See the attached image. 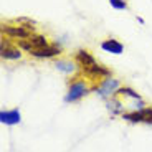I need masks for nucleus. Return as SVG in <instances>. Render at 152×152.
<instances>
[{
    "mask_svg": "<svg viewBox=\"0 0 152 152\" xmlns=\"http://www.w3.org/2000/svg\"><path fill=\"white\" fill-rule=\"evenodd\" d=\"M73 61L78 65V68H80L81 71H86V69H89L91 66H94L96 63H98V61L94 60V56H93L88 50H78V51H75Z\"/></svg>",
    "mask_w": 152,
    "mask_h": 152,
    "instance_id": "nucleus-6",
    "label": "nucleus"
},
{
    "mask_svg": "<svg viewBox=\"0 0 152 152\" xmlns=\"http://www.w3.org/2000/svg\"><path fill=\"white\" fill-rule=\"evenodd\" d=\"M109 4H111V7L116 8V10H127V8H129L127 0H109Z\"/></svg>",
    "mask_w": 152,
    "mask_h": 152,
    "instance_id": "nucleus-12",
    "label": "nucleus"
},
{
    "mask_svg": "<svg viewBox=\"0 0 152 152\" xmlns=\"http://www.w3.org/2000/svg\"><path fill=\"white\" fill-rule=\"evenodd\" d=\"M17 46L22 50H25V51H33V50H38V48H43V46L50 45L48 38L45 37V35H31L30 38H25V40H17Z\"/></svg>",
    "mask_w": 152,
    "mask_h": 152,
    "instance_id": "nucleus-3",
    "label": "nucleus"
},
{
    "mask_svg": "<svg viewBox=\"0 0 152 152\" xmlns=\"http://www.w3.org/2000/svg\"><path fill=\"white\" fill-rule=\"evenodd\" d=\"M0 121L2 124H8V126H15L22 121L18 109H10V111H2L0 113Z\"/></svg>",
    "mask_w": 152,
    "mask_h": 152,
    "instance_id": "nucleus-9",
    "label": "nucleus"
},
{
    "mask_svg": "<svg viewBox=\"0 0 152 152\" xmlns=\"http://www.w3.org/2000/svg\"><path fill=\"white\" fill-rule=\"evenodd\" d=\"M55 66H56L60 71L63 73H75L76 68H78V65H76L75 61H69V60H56L55 61Z\"/></svg>",
    "mask_w": 152,
    "mask_h": 152,
    "instance_id": "nucleus-10",
    "label": "nucleus"
},
{
    "mask_svg": "<svg viewBox=\"0 0 152 152\" xmlns=\"http://www.w3.org/2000/svg\"><path fill=\"white\" fill-rule=\"evenodd\" d=\"M2 33L17 42V40H25V38H30L31 35H35V27H33L31 20L18 18V20H15V25L4 23L2 25Z\"/></svg>",
    "mask_w": 152,
    "mask_h": 152,
    "instance_id": "nucleus-1",
    "label": "nucleus"
},
{
    "mask_svg": "<svg viewBox=\"0 0 152 152\" xmlns=\"http://www.w3.org/2000/svg\"><path fill=\"white\" fill-rule=\"evenodd\" d=\"M119 88H121V86H119V81L109 76V78H106V80L99 81L93 89H96L99 96H103V98H109V96L116 94V91H118Z\"/></svg>",
    "mask_w": 152,
    "mask_h": 152,
    "instance_id": "nucleus-4",
    "label": "nucleus"
},
{
    "mask_svg": "<svg viewBox=\"0 0 152 152\" xmlns=\"http://www.w3.org/2000/svg\"><path fill=\"white\" fill-rule=\"evenodd\" d=\"M91 81L89 80H84V76H76L69 81V86H68V93H66V98L65 101L66 103H75V101H80L81 98L88 94V93L93 89Z\"/></svg>",
    "mask_w": 152,
    "mask_h": 152,
    "instance_id": "nucleus-2",
    "label": "nucleus"
},
{
    "mask_svg": "<svg viewBox=\"0 0 152 152\" xmlns=\"http://www.w3.org/2000/svg\"><path fill=\"white\" fill-rule=\"evenodd\" d=\"M101 48L113 55H121L124 51V45L121 42H118L116 38H106V40H103L101 42Z\"/></svg>",
    "mask_w": 152,
    "mask_h": 152,
    "instance_id": "nucleus-8",
    "label": "nucleus"
},
{
    "mask_svg": "<svg viewBox=\"0 0 152 152\" xmlns=\"http://www.w3.org/2000/svg\"><path fill=\"white\" fill-rule=\"evenodd\" d=\"M139 111H141V116H142V122L152 126V107H142Z\"/></svg>",
    "mask_w": 152,
    "mask_h": 152,
    "instance_id": "nucleus-11",
    "label": "nucleus"
},
{
    "mask_svg": "<svg viewBox=\"0 0 152 152\" xmlns=\"http://www.w3.org/2000/svg\"><path fill=\"white\" fill-rule=\"evenodd\" d=\"M61 53V46L58 45H46L43 46V48H38V50H33V51H30V55L33 58H40V60H43V58H55L58 56V55Z\"/></svg>",
    "mask_w": 152,
    "mask_h": 152,
    "instance_id": "nucleus-7",
    "label": "nucleus"
},
{
    "mask_svg": "<svg viewBox=\"0 0 152 152\" xmlns=\"http://www.w3.org/2000/svg\"><path fill=\"white\" fill-rule=\"evenodd\" d=\"M0 55L4 60H20L23 56L22 48L17 46V43H12L10 40H5V37L2 38V46H0Z\"/></svg>",
    "mask_w": 152,
    "mask_h": 152,
    "instance_id": "nucleus-5",
    "label": "nucleus"
}]
</instances>
